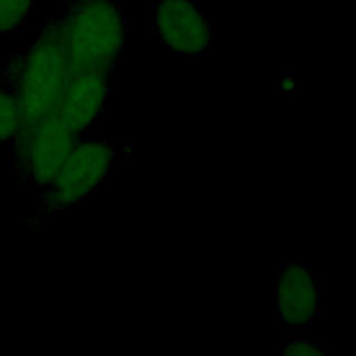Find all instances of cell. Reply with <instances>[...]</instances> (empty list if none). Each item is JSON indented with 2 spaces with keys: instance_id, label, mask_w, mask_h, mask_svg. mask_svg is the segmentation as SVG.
<instances>
[{
  "instance_id": "cell-1",
  "label": "cell",
  "mask_w": 356,
  "mask_h": 356,
  "mask_svg": "<svg viewBox=\"0 0 356 356\" xmlns=\"http://www.w3.org/2000/svg\"><path fill=\"white\" fill-rule=\"evenodd\" d=\"M58 21L70 74L111 76L127 33L121 4L117 0H65Z\"/></svg>"
},
{
  "instance_id": "cell-2",
  "label": "cell",
  "mask_w": 356,
  "mask_h": 356,
  "mask_svg": "<svg viewBox=\"0 0 356 356\" xmlns=\"http://www.w3.org/2000/svg\"><path fill=\"white\" fill-rule=\"evenodd\" d=\"M70 75L60 21L56 18L44 26L29 50L7 67L6 82L11 85L19 100L24 125L57 114Z\"/></svg>"
},
{
  "instance_id": "cell-3",
  "label": "cell",
  "mask_w": 356,
  "mask_h": 356,
  "mask_svg": "<svg viewBox=\"0 0 356 356\" xmlns=\"http://www.w3.org/2000/svg\"><path fill=\"white\" fill-rule=\"evenodd\" d=\"M114 159L106 140L78 138L57 177L44 188V204L56 211L85 200L108 177Z\"/></svg>"
},
{
  "instance_id": "cell-4",
  "label": "cell",
  "mask_w": 356,
  "mask_h": 356,
  "mask_svg": "<svg viewBox=\"0 0 356 356\" xmlns=\"http://www.w3.org/2000/svg\"><path fill=\"white\" fill-rule=\"evenodd\" d=\"M78 138L57 115L24 125L11 142L17 168L36 186L47 188L57 177Z\"/></svg>"
},
{
  "instance_id": "cell-5",
  "label": "cell",
  "mask_w": 356,
  "mask_h": 356,
  "mask_svg": "<svg viewBox=\"0 0 356 356\" xmlns=\"http://www.w3.org/2000/svg\"><path fill=\"white\" fill-rule=\"evenodd\" d=\"M154 26L171 50L195 56L211 42L207 18L191 0H161L154 8Z\"/></svg>"
},
{
  "instance_id": "cell-6",
  "label": "cell",
  "mask_w": 356,
  "mask_h": 356,
  "mask_svg": "<svg viewBox=\"0 0 356 356\" xmlns=\"http://www.w3.org/2000/svg\"><path fill=\"white\" fill-rule=\"evenodd\" d=\"M110 93V75L74 72L70 75L57 118L76 136L88 131L100 117Z\"/></svg>"
},
{
  "instance_id": "cell-7",
  "label": "cell",
  "mask_w": 356,
  "mask_h": 356,
  "mask_svg": "<svg viewBox=\"0 0 356 356\" xmlns=\"http://www.w3.org/2000/svg\"><path fill=\"white\" fill-rule=\"evenodd\" d=\"M277 314L288 327H307L318 313L320 293L312 274L298 266L280 268L275 284Z\"/></svg>"
},
{
  "instance_id": "cell-8",
  "label": "cell",
  "mask_w": 356,
  "mask_h": 356,
  "mask_svg": "<svg viewBox=\"0 0 356 356\" xmlns=\"http://www.w3.org/2000/svg\"><path fill=\"white\" fill-rule=\"evenodd\" d=\"M22 127L19 100L8 82H0V143H11Z\"/></svg>"
},
{
  "instance_id": "cell-9",
  "label": "cell",
  "mask_w": 356,
  "mask_h": 356,
  "mask_svg": "<svg viewBox=\"0 0 356 356\" xmlns=\"http://www.w3.org/2000/svg\"><path fill=\"white\" fill-rule=\"evenodd\" d=\"M35 0H0V35L18 31L31 15Z\"/></svg>"
},
{
  "instance_id": "cell-10",
  "label": "cell",
  "mask_w": 356,
  "mask_h": 356,
  "mask_svg": "<svg viewBox=\"0 0 356 356\" xmlns=\"http://www.w3.org/2000/svg\"><path fill=\"white\" fill-rule=\"evenodd\" d=\"M281 353L291 355V356H305V355H324L325 352L318 345H316L309 339L296 338L286 342Z\"/></svg>"
}]
</instances>
